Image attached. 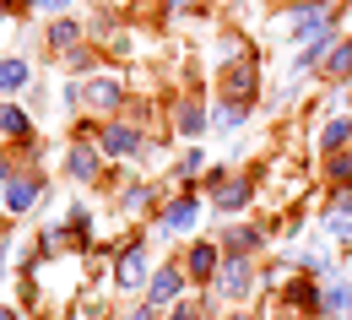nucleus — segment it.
Listing matches in <instances>:
<instances>
[{"label":"nucleus","instance_id":"9d476101","mask_svg":"<svg viewBox=\"0 0 352 320\" xmlns=\"http://www.w3.org/2000/svg\"><path fill=\"white\" fill-rule=\"evenodd\" d=\"M33 201H38V180H6V212L11 217L33 212Z\"/></svg>","mask_w":352,"mask_h":320},{"label":"nucleus","instance_id":"dca6fc26","mask_svg":"<svg viewBox=\"0 0 352 320\" xmlns=\"http://www.w3.org/2000/svg\"><path fill=\"white\" fill-rule=\"evenodd\" d=\"M217 244H190V277H217Z\"/></svg>","mask_w":352,"mask_h":320},{"label":"nucleus","instance_id":"f8f14e48","mask_svg":"<svg viewBox=\"0 0 352 320\" xmlns=\"http://www.w3.org/2000/svg\"><path fill=\"white\" fill-rule=\"evenodd\" d=\"M347 141H352V114H336V120L314 136V147H320V152H342Z\"/></svg>","mask_w":352,"mask_h":320},{"label":"nucleus","instance_id":"4be33fe9","mask_svg":"<svg viewBox=\"0 0 352 320\" xmlns=\"http://www.w3.org/2000/svg\"><path fill=\"white\" fill-rule=\"evenodd\" d=\"M141 206H152V190L131 184V190H125V212H141Z\"/></svg>","mask_w":352,"mask_h":320},{"label":"nucleus","instance_id":"ddd939ff","mask_svg":"<svg viewBox=\"0 0 352 320\" xmlns=\"http://www.w3.org/2000/svg\"><path fill=\"white\" fill-rule=\"evenodd\" d=\"M244 114H250V103H233V98H222L217 109H212V131H222V136H233V131L244 125Z\"/></svg>","mask_w":352,"mask_h":320},{"label":"nucleus","instance_id":"6ab92c4d","mask_svg":"<svg viewBox=\"0 0 352 320\" xmlns=\"http://www.w3.org/2000/svg\"><path fill=\"white\" fill-rule=\"evenodd\" d=\"M325 76H331V82H347L352 76V44H342V49L325 54Z\"/></svg>","mask_w":352,"mask_h":320},{"label":"nucleus","instance_id":"7ed1b4c3","mask_svg":"<svg viewBox=\"0 0 352 320\" xmlns=\"http://www.w3.org/2000/svg\"><path fill=\"white\" fill-rule=\"evenodd\" d=\"M141 277H146V244H125V250H120V266H114V282H120L125 293H135Z\"/></svg>","mask_w":352,"mask_h":320},{"label":"nucleus","instance_id":"9b49d317","mask_svg":"<svg viewBox=\"0 0 352 320\" xmlns=\"http://www.w3.org/2000/svg\"><path fill=\"white\" fill-rule=\"evenodd\" d=\"M206 131H212V114H206L195 98H190V103H179V136L195 141V136H206Z\"/></svg>","mask_w":352,"mask_h":320},{"label":"nucleus","instance_id":"412c9836","mask_svg":"<svg viewBox=\"0 0 352 320\" xmlns=\"http://www.w3.org/2000/svg\"><path fill=\"white\" fill-rule=\"evenodd\" d=\"M76 33H82L76 22H54V28H49V49H71V44H76Z\"/></svg>","mask_w":352,"mask_h":320},{"label":"nucleus","instance_id":"4468645a","mask_svg":"<svg viewBox=\"0 0 352 320\" xmlns=\"http://www.w3.org/2000/svg\"><path fill=\"white\" fill-rule=\"evenodd\" d=\"M33 82V71H28V60L16 54V60H0V92H22Z\"/></svg>","mask_w":352,"mask_h":320},{"label":"nucleus","instance_id":"423d86ee","mask_svg":"<svg viewBox=\"0 0 352 320\" xmlns=\"http://www.w3.org/2000/svg\"><path fill=\"white\" fill-rule=\"evenodd\" d=\"M98 147H103L109 158H131V152H141V131H131V125H109V131L98 136Z\"/></svg>","mask_w":352,"mask_h":320},{"label":"nucleus","instance_id":"aec40b11","mask_svg":"<svg viewBox=\"0 0 352 320\" xmlns=\"http://www.w3.org/2000/svg\"><path fill=\"white\" fill-rule=\"evenodd\" d=\"M325 174L336 184H352V152H331V163H325Z\"/></svg>","mask_w":352,"mask_h":320},{"label":"nucleus","instance_id":"39448f33","mask_svg":"<svg viewBox=\"0 0 352 320\" xmlns=\"http://www.w3.org/2000/svg\"><path fill=\"white\" fill-rule=\"evenodd\" d=\"M347 315H352V282L320 288V320H347Z\"/></svg>","mask_w":352,"mask_h":320},{"label":"nucleus","instance_id":"cd10ccee","mask_svg":"<svg viewBox=\"0 0 352 320\" xmlns=\"http://www.w3.org/2000/svg\"><path fill=\"white\" fill-rule=\"evenodd\" d=\"M0 320H16V315H11V310H0Z\"/></svg>","mask_w":352,"mask_h":320},{"label":"nucleus","instance_id":"c756f323","mask_svg":"<svg viewBox=\"0 0 352 320\" xmlns=\"http://www.w3.org/2000/svg\"><path fill=\"white\" fill-rule=\"evenodd\" d=\"M0 11H6V6H0Z\"/></svg>","mask_w":352,"mask_h":320},{"label":"nucleus","instance_id":"f257e3e1","mask_svg":"<svg viewBox=\"0 0 352 320\" xmlns=\"http://www.w3.org/2000/svg\"><path fill=\"white\" fill-rule=\"evenodd\" d=\"M250 288H255L250 255H222V266H217V293H222V299H244Z\"/></svg>","mask_w":352,"mask_h":320},{"label":"nucleus","instance_id":"0eeeda50","mask_svg":"<svg viewBox=\"0 0 352 320\" xmlns=\"http://www.w3.org/2000/svg\"><path fill=\"white\" fill-rule=\"evenodd\" d=\"M261 244H265L261 228H250V223H228V239H222V250H228V255H255Z\"/></svg>","mask_w":352,"mask_h":320},{"label":"nucleus","instance_id":"393cba45","mask_svg":"<svg viewBox=\"0 0 352 320\" xmlns=\"http://www.w3.org/2000/svg\"><path fill=\"white\" fill-rule=\"evenodd\" d=\"M131 320H157V315H152V310H131Z\"/></svg>","mask_w":352,"mask_h":320},{"label":"nucleus","instance_id":"b1692460","mask_svg":"<svg viewBox=\"0 0 352 320\" xmlns=\"http://www.w3.org/2000/svg\"><path fill=\"white\" fill-rule=\"evenodd\" d=\"M168 320H201V315H195V304H174V315H168Z\"/></svg>","mask_w":352,"mask_h":320},{"label":"nucleus","instance_id":"1a4fd4ad","mask_svg":"<svg viewBox=\"0 0 352 320\" xmlns=\"http://www.w3.org/2000/svg\"><path fill=\"white\" fill-rule=\"evenodd\" d=\"M222 98L250 103V98H255V65H233V71L222 76Z\"/></svg>","mask_w":352,"mask_h":320},{"label":"nucleus","instance_id":"f3484780","mask_svg":"<svg viewBox=\"0 0 352 320\" xmlns=\"http://www.w3.org/2000/svg\"><path fill=\"white\" fill-rule=\"evenodd\" d=\"M87 103H92V109H114V103H120V82L92 76V82H87Z\"/></svg>","mask_w":352,"mask_h":320},{"label":"nucleus","instance_id":"20e7f679","mask_svg":"<svg viewBox=\"0 0 352 320\" xmlns=\"http://www.w3.org/2000/svg\"><path fill=\"white\" fill-rule=\"evenodd\" d=\"M195 223H201V201H195V195L168 201V212H163V233H190Z\"/></svg>","mask_w":352,"mask_h":320},{"label":"nucleus","instance_id":"6e6552de","mask_svg":"<svg viewBox=\"0 0 352 320\" xmlns=\"http://www.w3.org/2000/svg\"><path fill=\"white\" fill-rule=\"evenodd\" d=\"M65 174H71L76 184H98V174H103V169H98V152H92V147H71Z\"/></svg>","mask_w":352,"mask_h":320},{"label":"nucleus","instance_id":"5701e85b","mask_svg":"<svg viewBox=\"0 0 352 320\" xmlns=\"http://www.w3.org/2000/svg\"><path fill=\"white\" fill-rule=\"evenodd\" d=\"M201 163H206V158H201V152H195V147H190V158H184V163H179V180H190V174H195V169H201Z\"/></svg>","mask_w":352,"mask_h":320},{"label":"nucleus","instance_id":"a878e982","mask_svg":"<svg viewBox=\"0 0 352 320\" xmlns=\"http://www.w3.org/2000/svg\"><path fill=\"white\" fill-rule=\"evenodd\" d=\"M0 180H11V163H6V158H0Z\"/></svg>","mask_w":352,"mask_h":320},{"label":"nucleus","instance_id":"a211bd4d","mask_svg":"<svg viewBox=\"0 0 352 320\" xmlns=\"http://www.w3.org/2000/svg\"><path fill=\"white\" fill-rule=\"evenodd\" d=\"M28 120H33V114H28L22 103H0V131H6V136H28Z\"/></svg>","mask_w":352,"mask_h":320},{"label":"nucleus","instance_id":"f03ea898","mask_svg":"<svg viewBox=\"0 0 352 320\" xmlns=\"http://www.w3.org/2000/svg\"><path fill=\"white\" fill-rule=\"evenodd\" d=\"M184 299V266H163L146 282V304H179Z\"/></svg>","mask_w":352,"mask_h":320},{"label":"nucleus","instance_id":"c85d7f7f","mask_svg":"<svg viewBox=\"0 0 352 320\" xmlns=\"http://www.w3.org/2000/svg\"><path fill=\"white\" fill-rule=\"evenodd\" d=\"M228 320H244V315H228Z\"/></svg>","mask_w":352,"mask_h":320},{"label":"nucleus","instance_id":"bb28decb","mask_svg":"<svg viewBox=\"0 0 352 320\" xmlns=\"http://www.w3.org/2000/svg\"><path fill=\"white\" fill-rule=\"evenodd\" d=\"M184 6H190V0H168V11H184Z\"/></svg>","mask_w":352,"mask_h":320},{"label":"nucleus","instance_id":"2eb2a0df","mask_svg":"<svg viewBox=\"0 0 352 320\" xmlns=\"http://www.w3.org/2000/svg\"><path fill=\"white\" fill-rule=\"evenodd\" d=\"M212 195H217V212H222V217H233V212H244V201H250V180L222 184V190H212Z\"/></svg>","mask_w":352,"mask_h":320}]
</instances>
